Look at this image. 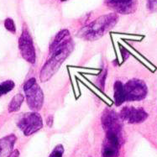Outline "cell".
<instances>
[{"instance_id":"6da1fadb","label":"cell","mask_w":157,"mask_h":157,"mask_svg":"<svg viewBox=\"0 0 157 157\" xmlns=\"http://www.w3.org/2000/svg\"><path fill=\"white\" fill-rule=\"evenodd\" d=\"M119 16L116 13L102 15L80 29L78 35L86 40H96L106 35L116 25Z\"/></svg>"},{"instance_id":"7a4b0ae2","label":"cell","mask_w":157,"mask_h":157,"mask_svg":"<svg viewBox=\"0 0 157 157\" xmlns=\"http://www.w3.org/2000/svg\"><path fill=\"white\" fill-rule=\"evenodd\" d=\"M73 50V42L71 39L67 41L64 42L57 47L50 50L52 56L49 58L46 63L42 67L40 72V81L45 82L50 80L54 74L56 73L58 69L60 68L61 64L67 58V56L71 53Z\"/></svg>"},{"instance_id":"3957f363","label":"cell","mask_w":157,"mask_h":157,"mask_svg":"<svg viewBox=\"0 0 157 157\" xmlns=\"http://www.w3.org/2000/svg\"><path fill=\"white\" fill-rule=\"evenodd\" d=\"M24 91L29 108L34 112L40 110L44 103V93L35 77L29 78L24 85Z\"/></svg>"},{"instance_id":"277c9868","label":"cell","mask_w":157,"mask_h":157,"mask_svg":"<svg viewBox=\"0 0 157 157\" xmlns=\"http://www.w3.org/2000/svg\"><path fill=\"white\" fill-rule=\"evenodd\" d=\"M124 95L126 101H140L145 98L148 87L144 81L137 78L131 79L124 85Z\"/></svg>"},{"instance_id":"5b68a950","label":"cell","mask_w":157,"mask_h":157,"mask_svg":"<svg viewBox=\"0 0 157 157\" xmlns=\"http://www.w3.org/2000/svg\"><path fill=\"white\" fill-rule=\"evenodd\" d=\"M17 125L25 136L35 134L43 127V121L41 116L37 112H31L25 113L19 119Z\"/></svg>"},{"instance_id":"8992f818","label":"cell","mask_w":157,"mask_h":157,"mask_svg":"<svg viewBox=\"0 0 157 157\" xmlns=\"http://www.w3.org/2000/svg\"><path fill=\"white\" fill-rule=\"evenodd\" d=\"M122 144V132H106L102 148V157H119Z\"/></svg>"},{"instance_id":"52a82bcc","label":"cell","mask_w":157,"mask_h":157,"mask_svg":"<svg viewBox=\"0 0 157 157\" xmlns=\"http://www.w3.org/2000/svg\"><path fill=\"white\" fill-rule=\"evenodd\" d=\"M19 49L22 57L30 64H35L36 60L35 46L31 35L27 28L23 29L22 34L19 39Z\"/></svg>"},{"instance_id":"ba28073f","label":"cell","mask_w":157,"mask_h":157,"mask_svg":"<svg viewBox=\"0 0 157 157\" xmlns=\"http://www.w3.org/2000/svg\"><path fill=\"white\" fill-rule=\"evenodd\" d=\"M119 117L122 121H126L128 124H140L146 120L148 113L142 108L124 107L120 111Z\"/></svg>"},{"instance_id":"9c48e42d","label":"cell","mask_w":157,"mask_h":157,"mask_svg":"<svg viewBox=\"0 0 157 157\" xmlns=\"http://www.w3.org/2000/svg\"><path fill=\"white\" fill-rule=\"evenodd\" d=\"M102 125L105 132H122V119L113 110L105 109L102 115Z\"/></svg>"},{"instance_id":"30bf717a","label":"cell","mask_w":157,"mask_h":157,"mask_svg":"<svg viewBox=\"0 0 157 157\" xmlns=\"http://www.w3.org/2000/svg\"><path fill=\"white\" fill-rule=\"evenodd\" d=\"M108 7L121 14H129L137 9L136 0H104Z\"/></svg>"},{"instance_id":"8fae6325","label":"cell","mask_w":157,"mask_h":157,"mask_svg":"<svg viewBox=\"0 0 157 157\" xmlns=\"http://www.w3.org/2000/svg\"><path fill=\"white\" fill-rule=\"evenodd\" d=\"M16 136L14 135H7L0 139V157H10L12 154L13 146L16 142Z\"/></svg>"},{"instance_id":"7c38bea8","label":"cell","mask_w":157,"mask_h":157,"mask_svg":"<svg viewBox=\"0 0 157 157\" xmlns=\"http://www.w3.org/2000/svg\"><path fill=\"white\" fill-rule=\"evenodd\" d=\"M123 87H124V84L119 81H117L114 83L113 90H114V101L116 106H120L125 102Z\"/></svg>"},{"instance_id":"4fadbf2b","label":"cell","mask_w":157,"mask_h":157,"mask_svg":"<svg viewBox=\"0 0 157 157\" xmlns=\"http://www.w3.org/2000/svg\"><path fill=\"white\" fill-rule=\"evenodd\" d=\"M25 100V98L23 96L22 94H16L15 96L13 97L12 100L10 101V104H9V108H8V110L10 113H13L17 112L18 110H19L20 107L22 105L23 102Z\"/></svg>"},{"instance_id":"5bb4252c","label":"cell","mask_w":157,"mask_h":157,"mask_svg":"<svg viewBox=\"0 0 157 157\" xmlns=\"http://www.w3.org/2000/svg\"><path fill=\"white\" fill-rule=\"evenodd\" d=\"M14 86H15V84L11 80L5 81L2 83H0V97L10 93V91L13 89Z\"/></svg>"},{"instance_id":"9a60e30c","label":"cell","mask_w":157,"mask_h":157,"mask_svg":"<svg viewBox=\"0 0 157 157\" xmlns=\"http://www.w3.org/2000/svg\"><path fill=\"white\" fill-rule=\"evenodd\" d=\"M4 27L8 31L13 33V34L16 32V27H15L14 22H13V19H10V18H7L4 20Z\"/></svg>"},{"instance_id":"2e32d148","label":"cell","mask_w":157,"mask_h":157,"mask_svg":"<svg viewBox=\"0 0 157 157\" xmlns=\"http://www.w3.org/2000/svg\"><path fill=\"white\" fill-rule=\"evenodd\" d=\"M64 147L62 144H58L54 148V150L50 155L49 157H62L64 154Z\"/></svg>"},{"instance_id":"e0dca14e","label":"cell","mask_w":157,"mask_h":157,"mask_svg":"<svg viewBox=\"0 0 157 157\" xmlns=\"http://www.w3.org/2000/svg\"><path fill=\"white\" fill-rule=\"evenodd\" d=\"M147 9L151 12H157V0H147Z\"/></svg>"},{"instance_id":"ac0fdd59","label":"cell","mask_w":157,"mask_h":157,"mask_svg":"<svg viewBox=\"0 0 157 157\" xmlns=\"http://www.w3.org/2000/svg\"><path fill=\"white\" fill-rule=\"evenodd\" d=\"M19 151L18 150L13 151L12 154L10 155V157H19Z\"/></svg>"},{"instance_id":"d6986e66","label":"cell","mask_w":157,"mask_h":157,"mask_svg":"<svg viewBox=\"0 0 157 157\" xmlns=\"http://www.w3.org/2000/svg\"><path fill=\"white\" fill-rule=\"evenodd\" d=\"M61 2H64V1H67V0H61Z\"/></svg>"}]
</instances>
